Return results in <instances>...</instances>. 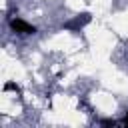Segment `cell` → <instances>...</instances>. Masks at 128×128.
<instances>
[{"instance_id":"6da1fadb","label":"cell","mask_w":128,"mask_h":128,"mask_svg":"<svg viewBox=\"0 0 128 128\" xmlns=\"http://www.w3.org/2000/svg\"><path fill=\"white\" fill-rule=\"evenodd\" d=\"M90 20H92L90 12H82V14L74 16L72 20H68V22L64 24V28H66V30H80V28H84V26H86Z\"/></svg>"},{"instance_id":"277c9868","label":"cell","mask_w":128,"mask_h":128,"mask_svg":"<svg viewBox=\"0 0 128 128\" xmlns=\"http://www.w3.org/2000/svg\"><path fill=\"white\" fill-rule=\"evenodd\" d=\"M122 124H124V126H128V114L124 116V120H122Z\"/></svg>"},{"instance_id":"7a4b0ae2","label":"cell","mask_w":128,"mask_h":128,"mask_svg":"<svg viewBox=\"0 0 128 128\" xmlns=\"http://www.w3.org/2000/svg\"><path fill=\"white\" fill-rule=\"evenodd\" d=\"M10 28L14 32H18V34H34L36 32V28L32 24H28L26 20H22V18H12L10 20Z\"/></svg>"},{"instance_id":"3957f363","label":"cell","mask_w":128,"mask_h":128,"mask_svg":"<svg viewBox=\"0 0 128 128\" xmlns=\"http://www.w3.org/2000/svg\"><path fill=\"white\" fill-rule=\"evenodd\" d=\"M4 90H14V92H20L18 84H14V82H6V84H4Z\"/></svg>"}]
</instances>
